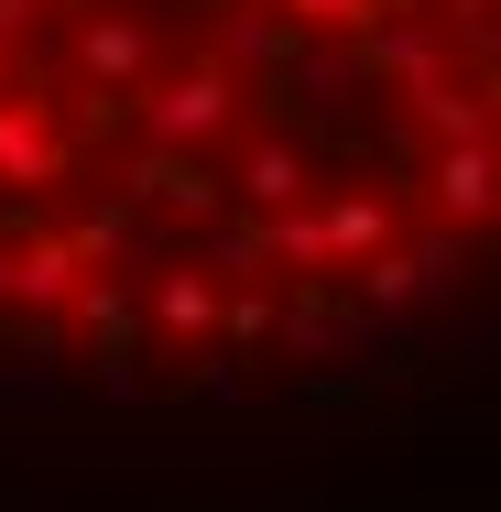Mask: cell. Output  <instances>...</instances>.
<instances>
[{
  "mask_svg": "<svg viewBox=\"0 0 501 512\" xmlns=\"http://www.w3.org/2000/svg\"><path fill=\"white\" fill-rule=\"evenodd\" d=\"M491 229V0H0V338L251 382Z\"/></svg>",
  "mask_w": 501,
  "mask_h": 512,
  "instance_id": "1",
  "label": "cell"
}]
</instances>
